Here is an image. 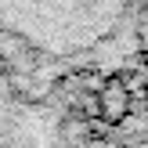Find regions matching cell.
Listing matches in <instances>:
<instances>
[{
    "label": "cell",
    "instance_id": "1",
    "mask_svg": "<svg viewBox=\"0 0 148 148\" xmlns=\"http://www.w3.org/2000/svg\"><path fill=\"white\" fill-rule=\"evenodd\" d=\"M130 105H134V98H130L127 79H105L98 87V98H94V116L105 127H119L130 116Z\"/></svg>",
    "mask_w": 148,
    "mask_h": 148
},
{
    "label": "cell",
    "instance_id": "2",
    "mask_svg": "<svg viewBox=\"0 0 148 148\" xmlns=\"http://www.w3.org/2000/svg\"><path fill=\"white\" fill-rule=\"evenodd\" d=\"M0 4H4V0H0Z\"/></svg>",
    "mask_w": 148,
    "mask_h": 148
}]
</instances>
